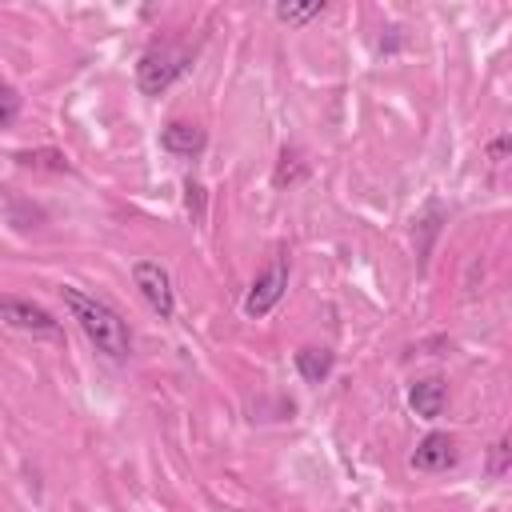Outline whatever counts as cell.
<instances>
[{
  "label": "cell",
  "mask_w": 512,
  "mask_h": 512,
  "mask_svg": "<svg viewBox=\"0 0 512 512\" xmlns=\"http://www.w3.org/2000/svg\"><path fill=\"white\" fill-rule=\"evenodd\" d=\"M508 460H512V444H508V436H500V440L492 444V456H488V472H492V476H504V472H508Z\"/></svg>",
  "instance_id": "7c38bea8"
},
{
  "label": "cell",
  "mask_w": 512,
  "mask_h": 512,
  "mask_svg": "<svg viewBox=\"0 0 512 512\" xmlns=\"http://www.w3.org/2000/svg\"><path fill=\"white\" fill-rule=\"evenodd\" d=\"M296 372L308 380V384H320V380H328V372H332V352L328 348H300L296 352Z\"/></svg>",
  "instance_id": "9c48e42d"
},
{
  "label": "cell",
  "mask_w": 512,
  "mask_h": 512,
  "mask_svg": "<svg viewBox=\"0 0 512 512\" xmlns=\"http://www.w3.org/2000/svg\"><path fill=\"white\" fill-rule=\"evenodd\" d=\"M504 156H508V136H496V140L488 144V160H492V164H504Z\"/></svg>",
  "instance_id": "2e32d148"
},
{
  "label": "cell",
  "mask_w": 512,
  "mask_h": 512,
  "mask_svg": "<svg viewBox=\"0 0 512 512\" xmlns=\"http://www.w3.org/2000/svg\"><path fill=\"white\" fill-rule=\"evenodd\" d=\"M304 176V164H300V156H280V168H276V184L284 188V184H292V180H300Z\"/></svg>",
  "instance_id": "5bb4252c"
},
{
  "label": "cell",
  "mask_w": 512,
  "mask_h": 512,
  "mask_svg": "<svg viewBox=\"0 0 512 512\" xmlns=\"http://www.w3.org/2000/svg\"><path fill=\"white\" fill-rule=\"evenodd\" d=\"M60 296H64V308L72 312V320L80 324V332L96 344V352H104L112 360H128L132 336H128V324L120 320V312L112 304H104V300H96V296H88L72 284H64Z\"/></svg>",
  "instance_id": "6da1fadb"
},
{
  "label": "cell",
  "mask_w": 512,
  "mask_h": 512,
  "mask_svg": "<svg viewBox=\"0 0 512 512\" xmlns=\"http://www.w3.org/2000/svg\"><path fill=\"white\" fill-rule=\"evenodd\" d=\"M324 12V0H312V4H276L272 8V16L280 20V24H308V20H316Z\"/></svg>",
  "instance_id": "30bf717a"
},
{
  "label": "cell",
  "mask_w": 512,
  "mask_h": 512,
  "mask_svg": "<svg viewBox=\"0 0 512 512\" xmlns=\"http://www.w3.org/2000/svg\"><path fill=\"white\" fill-rule=\"evenodd\" d=\"M16 112H20V96L8 84H0V128H8L16 120Z\"/></svg>",
  "instance_id": "9a60e30c"
},
{
  "label": "cell",
  "mask_w": 512,
  "mask_h": 512,
  "mask_svg": "<svg viewBox=\"0 0 512 512\" xmlns=\"http://www.w3.org/2000/svg\"><path fill=\"white\" fill-rule=\"evenodd\" d=\"M408 404H412V412H416V416H424V420L440 416V412H444V404H448V388H444V380H440V376L416 380V384L408 388Z\"/></svg>",
  "instance_id": "ba28073f"
},
{
  "label": "cell",
  "mask_w": 512,
  "mask_h": 512,
  "mask_svg": "<svg viewBox=\"0 0 512 512\" xmlns=\"http://www.w3.org/2000/svg\"><path fill=\"white\" fill-rule=\"evenodd\" d=\"M412 464H416L420 472H444V468H452V464H456V440H452L448 432H428V436L416 444Z\"/></svg>",
  "instance_id": "8992f818"
},
{
  "label": "cell",
  "mask_w": 512,
  "mask_h": 512,
  "mask_svg": "<svg viewBox=\"0 0 512 512\" xmlns=\"http://www.w3.org/2000/svg\"><path fill=\"white\" fill-rule=\"evenodd\" d=\"M16 160H20L24 168H48V172H68V160H64V152H56V148H36V152H16Z\"/></svg>",
  "instance_id": "8fae6325"
},
{
  "label": "cell",
  "mask_w": 512,
  "mask_h": 512,
  "mask_svg": "<svg viewBox=\"0 0 512 512\" xmlns=\"http://www.w3.org/2000/svg\"><path fill=\"white\" fill-rule=\"evenodd\" d=\"M284 288H288V256H276L256 280H252V288H248V296H244V312L248 316H268L280 300H284Z\"/></svg>",
  "instance_id": "277c9868"
},
{
  "label": "cell",
  "mask_w": 512,
  "mask_h": 512,
  "mask_svg": "<svg viewBox=\"0 0 512 512\" xmlns=\"http://www.w3.org/2000/svg\"><path fill=\"white\" fill-rule=\"evenodd\" d=\"M132 284H136V292L144 296V304H148L160 320H168V316L176 312L172 280H168V272H164L156 260H136V264H132Z\"/></svg>",
  "instance_id": "5b68a950"
},
{
  "label": "cell",
  "mask_w": 512,
  "mask_h": 512,
  "mask_svg": "<svg viewBox=\"0 0 512 512\" xmlns=\"http://www.w3.org/2000/svg\"><path fill=\"white\" fill-rule=\"evenodd\" d=\"M188 68V52L184 48H172V44H156L140 56L136 64V84L144 96H160L164 88H172V80H180Z\"/></svg>",
  "instance_id": "7a4b0ae2"
},
{
  "label": "cell",
  "mask_w": 512,
  "mask_h": 512,
  "mask_svg": "<svg viewBox=\"0 0 512 512\" xmlns=\"http://www.w3.org/2000/svg\"><path fill=\"white\" fill-rule=\"evenodd\" d=\"M160 144L172 156H200L204 152V128L200 124H188V120H172V124H164Z\"/></svg>",
  "instance_id": "52a82bcc"
},
{
  "label": "cell",
  "mask_w": 512,
  "mask_h": 512,
  "mask_svg": "<svg viewBox=\"0 0 512 512\" xmlns=\"http://www.w3.org/2000/svg\"><path fill=\"white\" fill-rule=\"evenodd\" d=\"M0 320L16 332H32V336H48V340L64 336V328H60V320H52V312H44L40 304L20 300V296H0Z\"/></svg>",
  "instance_id": "3957f363"
},
{
  "label": "cell",
  "mask_w": 512,
  "mask_h": 512,
  "mask_svg": "<svg viewBox=\"0 0 512 512\" xmlns=\"http://www.w3.org/2000/svg\"><path fill=\"white\" fill-rule=\"evenodd\" d=\"M184 200H188V212H192V220H204V184L200 180H184Z\"/></svg>",
  "instance_id": "4fadbf2b"
}]
</instances>
